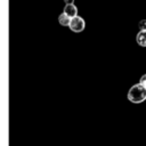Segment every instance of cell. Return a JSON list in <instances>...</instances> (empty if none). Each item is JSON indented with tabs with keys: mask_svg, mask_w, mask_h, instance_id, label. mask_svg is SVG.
<instances>
[{
	"mask_svg": "<svg viewBox=\"0 0 146 146\" xmlns=\"http://www.w3.org/2000/svg\"><path fill=\"white\" fill-rule=\"evenodd\" d=\"M129 102L133 103V104H140L146 100V88L143 87L139 82L133 84L129 91H128V95H127Z\"/></svg>",
	"mask_w": 146,
	"mask_h": 146,
	"instance_id": "6da1fadb",
	"label": "cell"
},
{
	"mask_svg": "<svg viewBox=\"0 0 146 146\" xmlns=\"http://www.w3.org/2000/svg\"><path fill=\"white\" fill-rule=\"evenodd\" d=\"M68 27L72 32H75V33H80L84 30L86 27V22L82 17L80 16H75L73 18L70 19V24H68Z\"/></svg>",
	"mask_w": 146,
	"mask_h": 146,
	"instance_id": "7a4b0ae2",
	"label": "cell"
},
{
	"mask_svg": "<svg viewBox=\"0 0 146 146\" xmlns=\"http://www.w3.org/2000/svg\"><path fill=\"white\" fill-rule=\"evenodd\" d=\"M63 13L70 17V18H73L75 16H78V8L75 5H65L64 6V9H63Z\"/></svg>",
	"mask_w": 146,
	"mask_h": 146,
	"instance_id": "3957f363",
	"label": "cell"
},
{
	"mask_svg": "<svg viewBox=\"0 0 146 146\" xmlns=\"http://www.w3.org/2000/svg\"><path fill=\"white\" fill-rule=\"evenodd\" d=\"M136 41L140 47L146 48V31H139L136 35Z\"/></svg>",
	"mask_w": 146,
	"mask_h": 146,
	"instance_id": "277c9868",
	"label": "cell"
},
{
	"mask_svg": "<svg viewBox=\"0 0 146 146\" xmlns=\"http://www.w3.org/2000/svg\"><path fill=\"white\" fill-rule=\"evenodd\" d=\"M70 17H67L64 13H62L59 16H58V23L62 25V26H68L70 24Z\"/></svg>",
	"mask_w": 146,
	"mask_h": 146,
	"instance_id": "5b68a950",
	"label": "cell"
},
{
	"mask_svg": "<svg viewBox=\"0 0 146 146\" xmlns=\"http://www.w3.org/2000/svg\"><path fill=\"white\" fill-rule=\"evenodd\" d=\"M138 27H139V31H146V19H141V21H139V23H138Z\"/></svg>",
	"mask_w": 146,
	"mask_h": 146,
	"instance_id": "8992f818",
	"label": "cell"
},
{
	"mask_svg": "<svg viewBox=\"0 0 146 146\" xmlns=\"http://www.w3.org/2000/svg\"><path fill=\"white\" fill-rule=\"evenodd\" d=\"M139 83H140L143 87H145V88H146V73H145V74H143V75L140 76V79H139Z\"/></svg>",
	"mask_w": 146,
	"mask_h": 146,
	"instance_id": "52a82bcc",
	"label": "cell"
},
{
	"mask_svg": "<svg viewBox=\"0 0 146 146\" xmlns=\"http://www.w3.org/2000/svg\"><path fill=\"white\" fill-rule=\"evenodd\" d=\"M65 5H74V0H64Z\"/></svg>",
	"mask_w": 146,
	"mask_h": 146,
	"instance_id": "ba28073f",
	"label": "cell"
}]
</instances>
